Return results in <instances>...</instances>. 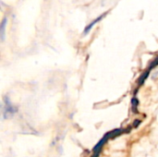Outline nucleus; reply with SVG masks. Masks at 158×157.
I'll return each instance as SVG.
<instances>
[{
  "label": "nucleus",
  "instance_id": "obj_2",
  "mask_svg": "<svg viewBox=\"0 0 158 157\" xmlns=\"http://www.w3.org/2000/svg\"><path fill=\"white\" fill-rule=\"evenodd\" d=\"M110 137H113V131L106 133V134L105 135V137H104V138H103V139L94 146V156L93 157H98V155L100 154V151H101L102 146L106 143V141H107Z\"/></svg>",
  "mask_w": 158,
  "mask_h": 157
},
{
  "label": "nucleus",
  "instance_id": "obj_4",
  "mask_svg": "<svg viewBox=\"0 0 158 157\" xmlns=\"http://www.w3.org/2000/svg\"><path fill=\"white\" fill-rule=\"evenodd\" d=\"M7 24V18L5 17L0 24V38H1V41L4 42L5 40V35H6V26Z\"/></svg>",
  "mask_w": 158,
  "mask_h": 157
},
{
  "label": "nucleus",
  "instance_id": "obj_1",
  "mask_svg": "<svg viewBox=\"0 0 158 157\" xmlns=\"http://www.w3.org/2000/svg\"><path fill=\"white\" fill-rule=\"evenodd\" d=\"M4 104H5L4 105V112H3L4 118H8V117L12 116L13 114L16 113L17 109L11 105V103H10V101H9L8 98L6 97L4 99Z\"/></svg>",
  "mask_w": 158,
  "mask_h": 157
},
{
  "label": "nucleus",
  "instance_id": "obj_3",
  "mask_svg": "<svg viewBox=\"0 0 158 157\" xmlns=\"http://www.w3.org/2000/svg\"><path fill=\"white\" fill-rule=\"evenodd\" d=\"M107 13H108V12H106L105 14H102V15H100V16H99L98 18L94 19V20H93V21H92V22H91L90 24H88V25H87V26L85 27V29H84V31H83V33H84V34H87V33H88V32H89V31H91V30L93 29V27H94V25H95L96 23H98V22H99V21H100V20H101L102 19H104V18H105V17H106V16L107 15Z\"/></svg>",
  "mask_w": 158,
  "mask_h": 157
}]
</instances>
